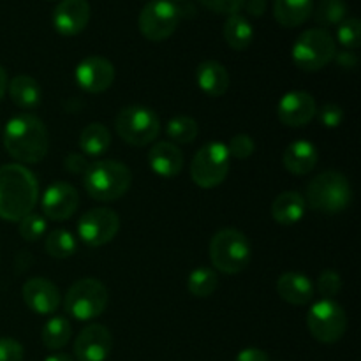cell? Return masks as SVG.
<instances>
[{"label": "cell", "instance_id": "obj_27", "mask_svg": "<svg viewBox=\"0 0 361 361\" xmlns=\"http://www.w3.org/2000/svg\"><path fill=\"white\" fill-rule=\"evenodd\" d=\"M222 32H224V39L229 44V48L236 49V51H243L254 41L252 23L240 13L228 16Z\"/></svg>", "mask_w": 361, "mask_h": 361}, {"label": "cell", "instance_id": "obj_2", "mask_svg": "<svg viewBox=\"0 0 361 361\" xmlns=\"http://www.w3.org/2000/svg\"><path fill=\"white\" fill-rule=\"evenodd\" d=\"M7 154L20 164H37L46 157L49 134L44 122L32 113H20L6 123L2 133Z\"/></svg>", "mask_w": 361, "mask_h": 361}, {"label": "cell", "instance_id": "obj_36", "mask_svg": "<svg viewBox=\"0 0 361 361\" xmlns=\"http://www.w3.org/2000/svg\"><path fill=\"white\" fill-rule=\"evenodd\" d=\"M342 289V279L337 271L334 270H324L323 274L317 279V291L323 298L334 300L335 296L341 293Z\"/></svg>", "mask_w": 361, "mask_h": 361}, {"label": "cell", "instance_id": "obj_32", "mask_svg": "<svg viewBox=\"0 0 361 361\" xmlns=\"http://www.w3.org/2000/svg\"><path fill=\"white\" fill-rule=\"evenodd\" d=\"M197 133H200L197 122L192 116L187 115L175 116V118L169 120L168 126H166V134H168L169 140H173L175 143H192L197 137Z\"/></svg>", "mask_w": 361, "mask_h": 361}, {"label": "cell", "instance_id": "obj_28", "mask_svg": "<svg viewBox=\"0 0 361 361\" xmlns=\"http://www.w3.org/2000/svg\"><path fill=\"white\" fill-rule=\"evenodd\" d=\"M71 335H73V328H71L69 319L62 316H55L46 321L44 326H42L41 341L51 351H59V349L66 348Z\"/></svg>", "mask_w": 361, "mask_h": 361}, {"label": "cell", "instance_id": "obj_15", "mask_svg": "<svg viewBox=\"0 0 361 361\" xmlns=\"http://www.w3.org/2000/svg\"><path fill=\"white\" fill-rule=\"evenodd\" d=\"M78 207H80V194L74 189L71 183L66 182H53L51 185L46 189L44 196L41 200V208L44 217L51 219V221H67L76 214Z\"/></svg>", "mask_w": 361, "mask_h": 361}, {"label": "cell", "instance_id": "obj_25", "mask_svg": "<svg viewBox=\"0 0 361 361\" xmlns=\"http://www.w3.org/2000/svg\"><path fill=\"white\" fill-rule=\"evenodd\" d=\"M314 11V0H275L274 18L286 28H295L305 23Z\"/></svg>", "mask_w": 361, "mask_h": 361}, {"label": "cell", "instance_id": "obj_38", "mask_svg": "<svg viewBox=\"0 0 361 361\" xmlns=\"http://www.w3.org/2000/svg\"><path fill=\"white\" fill-rule=\"evenodd\" d=\"M201 6L210 9L212 13L217 14H238L245 6V0H200Z\"/></svg>", "mask_w": 361, "mask_h": 361}, {"label": "cell", "instance_id": "obj_16", "mask_svg": "<svg viewBox=\"0 0 361 361\" xmlns=\"http://www.w3.org/2000/svg\"><path fill=\"white\" fill-rule=\"evenodd\" d=\"M316 99L303 90L288 92L277 104V118L288 127H303L316 116Z\"/></svg>", "mask_w": 361, "mask_h": 361}, {"label": "cell", "instance_id": "obj_22", "mask_svg": "<svg viewBox=\"0 0 361 361\" xmlns=\"http://www.w3.org/2000/svg\"><path fill=\"white\" fill-rule=\"evenodd\" d=\"M196 81L203 94L221 97L229 88V73L217 60H204L197 66Z\"/></svg>", "mask_w": 361, "mask_h": 361}, {"label": "cell", "instance_id": "obj_33", "mask_svg": "<svg viewBox=\"0 0 361 361\" xmlns=\"http://www.w3.org/2000/svg\"><path fill=\"white\" fill-rule=\"evenodd\" d=\"M337 41L345 49H356L361 44V25L358 18H345L338 23Z\"/></svg>", "mask_w": 361, "mask_h": 361}, {"label": "cell", "instance_id": "obj_3", "mask_svg": "<svg viewBox=\"0 0 361 361\" xmlns=\"http://www.w3.org/2000/svg\"><path fill=\"white\" fill-rule=\"evenodd\" d=\"M133 183V173L123 162L102 159L88 166L83 175V187L95 201H116L126 196Z\"/></svg>", "mask_w": 361, "mask_h": 361}, {"label": "cell", "instance_id": "obj_46", "mask_svg": "<svg viewBox=\"0 0 361 361\" xmlns=\"http://www.w3.org/2000/svg\"><path fill=\"white\" fill-rule=\"evenodd\" d=\"M264 2H267V0H264Z\"/></svg>", "mask_w": 361, "mask_h": 361}, {"label": "cell", "instance_id": "obj_18", "mask_svg": "<svg viewBox=\"0 0 361 361\" xmlns=\"http://www.w3.org/2000/svg\"><path fill=\"white\" fill-rule=\"evenodd\" d=\"M53 27L63 37L81 34L90 21V4L87 0H60L53 11Z\"/></svg>", "mask_w": 361, "mask_h": 361}, {"label": "cell", "instance_id": "obj_45", "mask_svg": "<svg viewBox=\"0 0 361 361\" xmlns=\"http://www.w3.org/2000/svg\"><path fill=\"white\" fill-rule=\"evenodd\" d=\"M178 2H182V0H178Z\"/></svg>", "mask_w": 361, "mask_h": 361}, {"label": "cell", "instance_id": "obj_19", "mask_svg": "<svg viewBox=\"0 0 361 361\" xmlns=\"http://www.w3.org/2000/svg\"><path fill=\"white\" fill-rule=\"evenodd\" d=\"M148 164L152 171L164 178H173L183 168V154L171 141H157L152 145L148 154Z\"/></svg>", "mask_w": 361, "mask_h": 361}, {"label": "cell", "instance_id": "obj_11", "mask_svg": "<svg viewBox=\"0 0 361 361\" xmlns=\"http://www.w3.org/2000/svg\"><path fill=\"white\" fill-rule=\"evenodd\" d=\"M180 16V9L171 0H152L141 9L137 25L145 39L161 42L175 34Z\"/></svg>", "mask_w": 361, "mask_h": 361}, {"label": "cell", "instance_id": "obj_10", "mask_svg": "<svg viewBox=\"0 0 361 361\" xmlns=\"http://www.w3.org/2000/svg\"><path fill=\"white\" fill-rule=\"evenodd\" d=\"M307 328L316 341L335 344L348 330V314L335 300L323 298L307 312Z\"/></svg>", "mask_w": 361, "mask_h": 361}, {"label": "cell", "instance_id": "obj_13", "mask_svg": "<svg viewBox=\"0 0 361 361\" xmlns=\"http://www.w3.org/2000/svg\"><path fill=\"white\" fill-rule=\"evenodd\" d=\"M111 349V331L104 324L92 323L78 334L74 341V358L78 361H106Z\"/></svg>", "mask_w": 361, "mask_h": 361}, {"label": "cell", "instance_id": "obj_42", "mask_svg": "<svg viewBox=\"0 0 361 361\" xmlns=\"http://www.w3.org/2000/svg\"><path fill=\"white\" fill-rule=\"evenodd\" d=\"M235 361H270V358H268V355L263 351V349L247 348V349H242V351L236 355Z\"/></svg>", "mask_w": 361, "mask_h": 361}, {"label": "cell", "instance_id": "obj_41", "mask_svg": "<svg viewBox=\"0 0 361 361\" xmlns=\"http://www.w3.org/2000/svg\"><path fill=\"white\" fill-rule=\"evenodd\" d=\"M334 59L337 60V63L342 67V69L353 71L356 69V66H358V56H356V53H353L351 49H344V51L341 53H335Z\"/></svg>", "mask_w": 361, "mask_h": 361}, {"label": "cell", "instance_id": "obj_23", "mask_svg": "<svg viewBox=\"0 0 361 361\" xmlns=\"http://www.w3.org/2000/svg\"><path fill=\"white\" fill-rule=\"evenodd\" d=\"M305 197L296 190L279 194L271 203V219L281 226H295L305 215Z\"/></svg>", "mask_w": 361, "mask_h": 361}, {"label": "cell", "instance_id": "obj_24", "mask_svg": "<svg viewBox=\"0 0 361 361\" xmlns=\"http://www.w3.org/2000/svg\"><path fill=\"white\" fill-rule=\"evenodd\" d=\"M7 90H9L11 101L20 109H25V111H32V109L39 108V104H41V87H39L34 78L27 76V74H20V76L13 78L7 85Z\"/></svg>", "mask_w": 361, "mask_h": 361}, {"label": "cell", "instance_id": "obj_5", "mask_svg": "<svg viewBox=\"0 0 361 361\" xmlns=\"http://www.w3.org/2000/svg\"><path fill=\"white\" fill-rule=\"evenodd\" d=\"M252 257L249 238L235 228H224L210 240V261L215 270L235 275L245 270Z\"/></svg>", "mask_w": 361, "mask_h": 361}, {"label": "cell", "instance_id": "obj_1", "mask_svg": "<svg viewBox=\"0 0 361 361\" xmlns=\"http://www.w3.org/2000/svg\"><path fill=\"white\" fill-rule=\"evenodd\" d=\"M39 200V183L23 164L0 166V219L20 222L32 214Z\"/></svg>", "mask_w": 361, "mask_h": 361}, {"label": "cell", "instance_id": "obj_7", "mask_svg": "<svg viewBox=\"0 0 361 361\" xmlns=\"http://www.w3.org/2000/svg\"><path fill=\"white\" fill-rule=\"evenodd\" d=\"M115 130L127 145L147 147L159 137L161 120L154 109L145 106H126L116 115Z\"/></svg>", "mask_w": 361, "mask_h": 361}, {"label": "cell", "instance_id": "obj_12", "mask_svg": "<svg viewBox=\"0 0 361 361\" xmlns=\"http://www.w3.org/2000/svg\"><path fill=\"white\" fill-rule=\"evenodd\" d=\"M120 229V219L109 208H92L80 217L78 235L88 247H102L111 242Z\"/></svg>", "mask_w": 361, "mask_h": 361}, {"label": "cell", "instance_id": "obj_34", "mask_svg": "<svg viewBox=\"0 0 361 361\" xmlns=\"http://www.w3.org/2000/svg\"><path fill=\"white\" fill-rule=\"evenodd\" d=\"M21 238L27 242H35V240L42 238L46 233V219L41 214H28L27 217L21 219L20 226H18Z\"/></svg>", "mask_w": 361, "mask_h": 361}, {"label": "cell", "instance_id": "obj_30", "mask_svg": "<svg viewBox=\"0 0 361 361\" xmlns=\"http://www.w3.org/2000/svg\"><path fill=\"white\" fill-rule=\"evenodd\" d=\"M46 252L56 259H67V257L74 256L78 249V242L74 235L67 229H53L44 242Z\"/></svg>", "mask_w": 361, "mask_h": 361}, {"label": "cell", "instance_id": "obj_35", "mask_svg": "<svg viewBox=\"0 0 361 361\" xmlns=\"http://www.w3.org/2000/svg\"><path fill=\"white\" fill-rule=\"evenodd\" d=\"M228 147V152L229 155H231V159H240V161H243V159H249L250 155L256 152V143H254L252 137L249 136V134H236V136L231 137V141H229V145H226Z\"/></svg>", "mask_w": 361, "mask_h": 361}, {"label": "cell", "instance_id": "obj_21", "mask_svg": "<svg viewBox=\"0 0 361 361\" xmlns=\"http://www.w3.org/2000/svg\"><path fill=\"white\" fill-rule=\"evenodd\" d=\"M277 293L284 302L302 307L312 302L316 288L307 275L298 274V271H286L279 277Z\"/></svg>", "mask_w": 361, "mask_h": 361}, {"label": "cell", "instance_id": "obj_9", "mask_svg": "<svg viewBox=\"0 0 361 361\" xmlns=\"http://www.w3.org/2000/svg\"><path fill=\"white\" fill-rule=\"evenodd\" d=\"M231 166L228 147L221 141H210L197 150L190 164L192 182L201 189H215L226 180Z\"/></svg>", "mask_w": 361, "mask_h": 361}, {"label": "cell", "instance_id": "obj_44", "mask_svg": "<svg viewBox=\"0 0 361 361\" xmlns=\"http://www.w3.org/2000/svg\"><path fill=\"white\" fill-rule=\"evenodd\" d=\"M44 361H74L73 356L66 355V353H56V355H49Z\"/></svg>", "mask_w": 361, "mask_h": 361}, {"label": "cell", "instance_id": "obj_20", "mask_svg": "<svg viewBox=\"0 0 361 361\" xmlns=\"http://www.w3.org/2000/svg\"><path fill=\"white\" fill-rule=\"evenodd\" d=\"M319 161V150L309 140H296L286 147L282 155V164L293 175H307L316 168Z\"/></svg>", "mask_w": 361, "mask_h": 361}, {"label": "cell", "instance_id": "obj_26", "mask_svg": "<svg viewBox=\"0 0 361 361\" xmlns=\"http://www.w3.org/2000/svg\"><path fill=\"white\" fill-rule=\"evenodd\" d=\"M80 150L88 157H101L111 147V133L101 122L88 123L80 134Z\"/></svg>", "mask_w": 361, "mask_h": 361}, {"label": "cell", "instance_id": "obj_37", "mask_svg": "<svg viewBox=\"0 0 361 361\" xmlns=\"http://www.w3.org/2000/svg\"><path fill=\"white\" fill-rule=\"evenodd\" d=\"M316 115L319 118L321 126L326 127V129H337L344 122V109L338 104H334V102L321 106L319 111H316Z\"/></svg>", "mask_w": 361, "mask_h": 361}, {"label": "cell", "instance_id": "obj_31", "mask_svg": "<svg viewBox=\"0 0 361 361\" xmlns=\"http://www.w3.org/2000/svg\"><path fill=\"white\" fill-rule=\"evenodd\" d=\"M312 14L319 25L334 27L348 18V4L345 0H319Z\"/></svg>", "mask_w": 361, "mask_h": 361}, {"label": "cell", "instance_id": "obj_4", "mask_svg": "<svg viewBox=\"0 0 361 361\" xmlns=\"http://www.w3.org/2000/svg\"><path fill=\"white\" fill-rule=\"evenodd\" d=\"M353 201L349 180L341 171H323L314 176L307 185L305 203L321 214L337 215L344 212Z\"/></svg>", "mask_w": 361, "mask_h": 361}, {"label": "cell", "instance_id": "obj_17", "mask_svg": "<svg viewBox=\"0 0 361 361\" xmlns=\"http://www.w3.org/2000/svg\"><path fill=\"white\" fill-rule=\"evenodd\" d=\"M21 295H23L25 305L39 316H49L56 312L62 302L59 288L44 277L28 279L23 284Z\"/></svg>", "mask_w": 361, "mask_h": 361}, {"label": "cell", "instance_id": "obj_39", "mask_svg": "<svg viewBox=\"0 0 361 361\" xmlns=\"http://www.w3.org/2000/svg\"><path fill=\"white\" fill-rule=\"evenodd\" d=\"M25 349L18 341L9 337L0 338V361H23Z\"/></svg>", "mask_w": 361, "mask_h": 361}, {"label": "cell", "instance_id": "obj_40", "mask_svg": "<svg viewBox=\"0 0 361 361\" xmlns=\"http://www.w3.org/2000/svg\"><path fill=\"white\" fill-rule=\"evenodd\" d=\"M63 166H66L67 171L71 173V175H85V171L88 169V166H90V162L87 161V157H85L83 154H76V152H71L69 155H67L66 159H63Z\"/></svg>", "mask_w": 361, "mask_h": 361}, {"label": "cell", "instance_id": "obj_29", "mask_svg": "<svg viewBox=\"0 0 361 361\" xmlns=\"http://www.w3.org/2000/svg\"><path fill=\"white\" fill-rule=\"evenodd\" d=\"M219 288V275L212 268L200 267L192 270L187 279V289L196 298H208Z\"/></svg>", "mask_w": 361, "mask_h": 361}, {"label": "cell", "instance_id": "obj_8", "mask_svg": "<svg viewBox=\"0 0 361 361\" xmlns=\"http://www.w3.org/2000/svg\"><path fill=\"white\" fill-rule=\"evenodd\" d=\"M109 302L108 289L97 279H80L66 295V312L76 321H92L101 316Z\"/></svg>", "mask_w": 361, "mask_h": 361}, {"label": "cell", "instance_id": "obj_14", "mask_svg": "<svg viewBox=\"0 0 361 361\" xmlns=\"http://www.w3.org/2000/svg\"><path fill=\"white\" fill-rule=\"evenodd\" d=\"M78 87L88 94H102L115 81V67L108 59L99 55L87 56L81 60L74 71Z\"/></svg>", "mask_w": 361, "mask_h": 361}, {"label": "cell", "instance_id": "obj_43", "mask_svg": "<svg viewBox=\"0 0 361 361\" xmlns=\"http://www.w3.org/2000/svg\"><path fill=\"white\" fill-rule=\"evenodd\" d=\"M7 85H9V80H7V73L2 66H0V101L6 97Z\"/></svg>", "mask_w": 361, "mask_h": 361}, {"label": "cell", "instance_id": "obj_6", "mask_svg": "<svg viewBox=\"0 0 361 361\" xmlns=\"http://www.w3.org/2000/svg\"><path fill=\"white\" fill-rule=\"evenodd\" d=\"M337 53L335 39L326 28H309L298 35L291 49L293 62L298 69L316 73L326 67Z\"/></svg>", "mask_w": 361, "mask_h": 361}]
</instances>
